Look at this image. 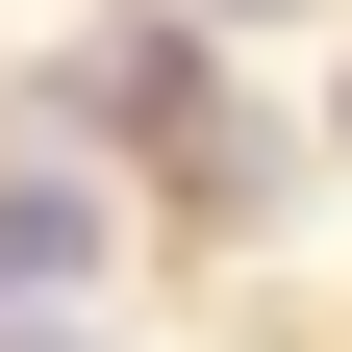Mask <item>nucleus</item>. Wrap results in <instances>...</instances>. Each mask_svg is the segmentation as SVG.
I'll return each mask as SVG.
<instances>
[{
    "label": "nucleus",
    "mask_w": 352,
    "mask_h": 352,
    "mask_svg": "<svg viewBox=\"0 0 352 352\" xmlns=\"http://www.w3.org/2000/svg\"><path fill=\"white\" fill-rule=\"evenodd\" d=\"M51 126H201V51H176V25H126V51L51 76Z\"/></svg>",
    "instance_id": "nucleus-2"
},
{
    "label": "nucleus",
    "mask_w": 352,
    "mask_h": 352,
    "mask_svg": "<svg viewBox=\"0 0 352 352\" xmlns=\"http://www.w3.org/2000/svg\"><path fill=\"white\" fill-rule=\"evenodd\" d=\"M201 25H302V0H201Z\"/></svg>",
    "instance_id": "nucleus-3"
},
{
    "label": "nucleus",
    "mask_w": 352,
    "mask_h": 352,
    "mask_svg": "<svg viewBox=\"0 0 352 352\" xmlns=\"http://www.w3.org/2000/svg\"><path fill=\"white\" fill-rule=\"evenodd\" d=\"M101 277V176H0V302H76Z\"/></svg>",
    "instance_id": "nucleus-1"
}]
</instances>
